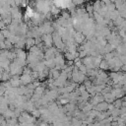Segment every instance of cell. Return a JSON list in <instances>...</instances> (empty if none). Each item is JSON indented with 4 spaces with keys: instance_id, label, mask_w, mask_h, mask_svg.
<instances>
[{
    "instance_id": "1",
    "label": "cell",
    "mask_w": 126,
    "mask_h": 126,
    "mask_svg": "<svg viewBox=\"0 0 126 126\" xmlns=\"http://www.w3.org/2000/svg\"><path fill=\"white\" fill-rule=\"evenodd\" d=\"M51 39H52V37H51V35H50L49 33H48V34H44V35H43V40H44V41H45V43H46L47 45H49V46L51 45V42H52V40H51Z\"/></svg>"
},
{
    "instance_id": "2",
    "label": "cell",
    "mask_w": 126,
    "mask_h": 126,
    "mask_svg": "<svg viewBox=\"0 0 126 126\" xmlns=\"http://www.w3.org/2000/svg\"><path fill=\"white\" fill-rule=\"evenodd\" d=\"M72 3L75 5V6H78V5H82L84 3V0H71Z\"/></svg>"
},
{
    "instance_id": "3",
    "label": "cell",
    "mask_w": 126,
    "mask_h": 126,
    "mask_svg": "<svg viewBox=\"0 0 126 126\" xmlns=\"http://www.w3.org/2000/svg\"><path fill=\"white\" fill-rule=\"evenodd\" d=\"M33 43H35V42H34V39H33V38H28V39H27V44H28L29 46L32 45Z\"/></svg>"
},
{
    "instance_id": "4",
    "label": "cell",
    "mask_w": 126,
    "mask_h": 126,
    "mask_svg": "<svg viewBox=\"0 0 126 126\" xmlns=\"http://www.w3.org/2000/svg\"><path fill=\"white\" fill-rule=\"evenodd\" d=\"M109 2H111V3H114V2H115V0H109Z\"/></svg>"
}]
</instances>
